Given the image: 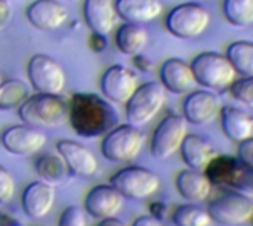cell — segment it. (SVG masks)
Instances as JSON below:
<instances>
[{
    "label": "cell",
    "mask_w": 253,
    "mask_h": 226,
    "mask_svg": "<svg viewBox=\"0 0 253 226\" xmlns=\"http://www.w3.org/2000/svg\"><path fill=\"white\" fill-rule=\"evenodd\" d=\"M68 118L76 135L89 139L105 135L119 123L117 111L107 98L83 92L71 96Z\"/></svg>",
    "instance_id": "obj_1"
},
{
    "label": "cell",
    "mask_w": 253,
    "mask_h": 226,
    "mask_svg": "<svg viewBox=\"0 0 253 226\" xmlns=\"http://www.w3.org/2000/svg\"><path fill=\"white\" fill-rule=\"evenodd\" d=\"M145 136L139 127L132 124H117L104 135L101 154L113 163H130L142 151Z\"/></svg>",
    "instance_id": "obj_2"
},
{
    "label": "cell",
    "mask_w": 253,
    "mask_h": 226,
    "mask_svg": "<svg viewBox=\"0 0 253 226\" xmlns=\"http://www.w3.org/2000/svg\"><path fill=\"white\" fill-rule=\"evenodd\" d=\"M197 84L209 90H224L236 80V70L227 55L218 52H202L190 62Z\"/></svg>",
    "instance_id": "obj_3"
},
{
    "label": "cell",
    "mask_w": 253,
    "mask_h": 226,
    "mask_svg": "<svg viewBox=\"0 0 253 226\" xmlns=\"http://www.w3.org/2000/svg\"><path fill=\"white\" fill-rule=\"evenodd\" d=\"M166 101L165 87L159 81H147L136 87L126 105V120L129 124L141 127L154 120Z\"/></svg>",
    "instance_id": "obj_4"
},
{
    "label": "cell",
    "mask_w": 253,
    "mask_h": 226,
    "mask_svg": "<svg viewBox=\"0 0 253 226\" xmlns=\"http://www.w3.org/2000/svg\"><path fill=\"white\" fill-rule=\"evenodd\" d=\"M18 115L22 123L30 126L53 127L62 123L67 115V105L59 95L36 93L28 96L18 108Z\"/></svg>",
    "instance_id": "obj_5"
},
{
    "label": "cell",
    "mask_w": 253,
    "mask_h": 226,
    "mask_svg": "<svg viewBox=\"0 0 253 226\" xmlns=\"http://www.w3.org/2000/svg\"><path fill=\"white\" fill-rule=\"evenodd\" d=\"M211 24L209 12L197 1H187L175 6L166 15L168 31L178 38H196L202 36Z\"/></svg>",
    "instance_id": "obj_6"
},
{
    "label": "cell",
    "mask_w": 253,
    "mask_h": 226,
    "mask_svg": "<svg viewBox=\"0 0 253 226\" xmlns=\"http://www.w3.org/2000/svg\"><path fill=\"white\" fill-rule=\"evenodd\" d=\"M110 185H113L123 198L145 200L154 195L160 188L159 176L141 166H127L110 176Z\"/></svg>",
    "instance_id": "obj_7"
},
{
    "label": "cell",
    "mask_w": 253,
    "mask_h": 226,
    "mask_svg": "<svg viewBox=\"0 0 253 226\" xmlns=\"http://www.w3.org/2000/svg\"><path fill=\"white\" fill-rule=\"evenodd\" d=\"M27 75L39 93L59 95L67 83L65 71L58 61L47 55H33L27 65Z\"/></svg>",
    "instance_id": "obj_8"
},
{
    "label": "cell",
    "mask_w": 253,
    "mask_h": 226,
    "mask_svg": "<svg viewBox=\"0 0 253 226\" xmlns=\"http://www.w3.org/2000/svg\"><path fill=\"white\" fill-rule=\"evenodd\" d=\"M187 135V120L184 115L169 114L154 129L150 151L157 160H169L175 155Z\"/></svg>",
    "instance_id": "obj_9"
},
{
    "label": "cell",
    "mask_w": 253,
    "mask_h": 226,
    "mask_svg": "<svg viewBox=\"0 0 253 226\" xmlns=\"http://www.w3.org/2000/svg\"><path fill=\"white\" fill-rule=\"evenodd\" d=\"M208 212L221 225H242L253 218V200L245 194L224 192L209 203Z\"/></svg>",
    "instance_id": "obj_10"
},
{
    "label": "cell",
    "mask_w": 253,
    "mask_h": 226,
    "mask_svg": "<svg viewBox=\"0 0 253 226\" xmlns=\"http://www.w3.org/2000/svg\"><path fill=\"white\" fill-rule=\"evenodd\" d=\"M138 75L125 65L108 67L101 77V92L104 98L114 104H126L138 87Z\"/></svg>",
    "instance_id": "obj_11"
},
{
    "label": "cell",
    "mask_w": 253,
    "mask_h": 226,
    "mask_svg": "<svg viewBox=\"0 0 253 226\" xmlns=\"http://www.w3.org/2000/svg\"><path fill=\"white\" fill-rule=\"evenodd\" d=\"M221 101L213 90H191L182 104V115L187 123L206 126L212 123L221 111Z\"/></svg>",
    "instance_id": "obj_12"
},
{
    "label": "cell",
    "mask_w": 253,
    "mask_h": 226,
    "mask_svg": "<svg viewBox=\"0 0 253 226\" xmlns=\"http://www.w3.org/2000/svg\"><path fill=\"white\" fill-rule=\"evenodd\" d=\"M0 144L13 155H34L44 147L46 136L37 127L24 123L3 130L0 135Z\"/></svg>",
    "instance_id": "obj_13"
},
{
    "label": "cell",
    "mask_w": 253,
    "mask_h": 226,
    "mask_svg": "<svg viewBox=\"0 0 253 226\" xmlns=\"http://www.w3.org/2000/svg\"><path fill=\"white\" fill-rule=\"evenodd\" d=\"M123 207V195L113 185H96L84 198L83 209L92 218L99 221L116 218Z\"/></svg>",
    "instance_id": "obj_14"
},
{
    "label": "cell",
    "mask_w": 253,
    "mask_h": 226,
    "mask_svg": "<svg viewBox=\"0 0 253 226\" xmlns=\"http://www.w3.org/2000/svg\"><path fill=\"white\" fill-rule=\"evenodd\" d=\"M159 77L165 90L175 95L190 93L197 84L191 65L181 58L166 59L160 67Z\"/></svg>",
    "instance_id": "obj_15"
},
{
    "label": "cell",
    "mask_w": 253,
    "mask_h": 226,
    "mask_svg": "<svg viewBox=\"0 0 253 226\" xmlns=\"http://www.w3.org/2000/svg\"><path fill=\"white\" fill-rule=\"evenodd\" d=\"M25 15L28 22L42 31H55L68 19V10L59 0H34Z\"/></svg>",
    "instance_id": "obj_16"
},
{
    "label": "cell",
    "mask_w": 253,
    "mask_h": 226,
    "mask_svg": "<svg viewBox=\"0 0 253 226\" xmlns=\"http://www.w3.org/2000/svg\"><path fill=\"white\" fill-rule=\"evenodd\" d=\"M56 150L67 164L68 172L83 178L93 176L98 172L96 157L82 144L71 139H61L56 142Z\"/></svg>",
    "instance_id": "obj_17"
},
{
    "label": "cell",
    "mask_w": 253,
    "mask_h": 226,
    "mask_svg": "<svg viewBox=\"0 0 253 226\" xmlns=\"http://www.w3.org/2000/svg\"><path fill=\"white\" fill-rule=\"evenodd\" d=\"M21 204L24 213L34 221L46 218L55 204L53 185L46 182H31L25 187L21 195Z\"/></svg>",
    "instance_id": "obj_18"
},
{
    "label": "cell",
    "mask_w": 253,
    "mask_h": 226,
    "mask_svg": "<svg viewBox=\"0 0 253 226\" xmlns=\"http://www.w3.org/2000/svg\"><path fill=\"white\" fill-rule=\"evenodd\" d=\"M212 182L203 170L187 169L176 175L175 187L179 195L191 203H200L208 200L212 192Z\"/></svg>",
    "instance_id": "obj_19"
},
{
    "label": "cell",
    "mask_w": 253,
    "mask_h": 226,
    "mask_svg": "<svg viewBox=\"0 0 253 226\" xmlns=\"http://www.w3.org/2000/svg\"><path fill=\"white\" fill-rule=\"evenodd\" d=\"M83 16L92 33L108 36L116 27V7L113 0H84Z\"/></svg>",
    "instance_id": "obj_20"
},
{
    "label": "cell",
    "mask_w": 253,
    "mask_h": 226,
    "mask_svg": "<svg viewBox=\"0 0 253 226\" xmlns=\"http://www.w3.org/2000/svg\"><path fill=\"white\" fill-rule=\"evenodd\" d=\"M114 7L119 18L132 24L151 22L163 12L160 0H116Z\"/></svg>",
    "instance_id": "obj_21"
},
{
    "label": "cell",
    "mask_w": 253,
    "mask_h": 226,
    "mask_svg": "<svg viewBox=\"0 0 253 226\" xmlns=\"http://www.w3.org/2000/svg\"><path fill=\"white\" fill-rule=\"evenodd\" d=\"M219 115L224 135L230 141L240 144L242 141L253 136V117L242 108L225 105L221 108Z\"/></svg>",
    "instance_id": "obj_22"
},
{
    "label": "cell",
    "mask_w": 253,
    "mask_h": 226,
    "mask_svg": "<svg viewBox=\"0 0 253 226\" xmlns=\"http://www.w3.org/2000/svg\"><path fill=\"white\" fill-rule=\"evenodd\" d=\"M179 152H181L182 161L190 169H196V170H205L216 155L213 147L206 139H203L202 136L196 133L185 135L181 144Z\"/></svg>",
    "instance_id": "obj_23"
},
{
    "label": "cell",
    "mask_w": 253,
    "mask_h": 226,
    "mask_svg": "<svg viewBox=\"0 0 253 226\" xmlns=\"http://www.w3.org/2000/svg\"><path fill=\"white\" fill-rule=\"evenodd\" d=\"M148 43V33L142 24L125 22L116 31V46L123 55L135 56L141 53Z\"/></svg>",
    "instance_id": "obj_24"
},
{
    "label": "cell",
    "mask_w": 253,
    "mask_h": 226,
    "mask_svg": "<svg viewBox=\"0 0 253 226\" xmlns=\"http://www.w3.org/2000/svg\"><path fill=\"white\" fill-rule=\"evenodd\" d=\"M243 169L246 167L236 157L215 155V158L205 169V173L212 184H231L237 179Z\"/></svg>",
    "instance_id": "obj_25"
},
{
    "label": "cell",
    "mask_w": 253,
    "mask_h": 226,
    "mask_svg": "<svg viewBox=\"0 0 253 226\" xmlns=\"http://www.w3.org/2000/svg\"><path fill=\"white\" fill-rule=\"evenodd\" d=\"M34 167L40 179L49 185L61 184L68 173V167L61 158V155H53V154H43L37 157Z\"/></svg>",
    "instance_id": "obj_26"
},
{
    "label": "cell",
    "mask_w": 253,
    "mask_h": 226,
    "mask_svg": "<svg viewBox=\"0 0 253 226\" xmlns=\"http://www.w3.org/2000/svg\"><path fill=\"white\" fill-rule=\"evenodd\" d=\"M225 55L237 74L253 75V43L237 40L228 44Z\"/></svg>",
    "instance_id": "obj_27"
},
{
    "label": "cell",
    "mask_w": 253,
    "mask_h": 226,
    "mask_svg": "<svg viewBox=\"0 0 253 226\" xmlns=\"http://www.w3.org/2000/svg\"><path fill=\"white\" fill-rule=\"evenodd\" d=\"M28 86L19 78H7L0 84V110L19 108L28 98Z\"/></svg>",
    "instance_id": "obj_28"
},
{
    "label": "cell",
    "mask_w": 253,
    "mask_h": 226,
    "mask_svg": "<svg viewBox=\"0 0 253 226\" xmlns=\"http://www.w3.org/2000/svg\"><path fill=\"white\" fill-rule=\"evenodd\" d=\"M222 12L225 19L237 28L253 24V0H224Z\"/></svg>",
    "instance_id": "obj_29"
},
{
    "label": "cell",
    "mask_w": 253,
    "mask_h": 226,
    "mask_svg": "<svg viewBox=\"0 0 253 226\" xmlns=\"http://www.w3.org/2000/svg\"><path fill=\"white\" fill-rule=\"evenodd\" d=\"M172 222L176 226H211L212 218L209 212L196 204H182L172 213Z\"/></svg>",
    "instance_id": "obj_30"
},
{
    "label": "cell",
    "mask_w": 253,
    "mask_h": 226,
    "mask_svg": "<svg viewBox=\"0 0 253 226\" xmlns=\"http://www.w3.org/2000/svg\"><path fill=\"white\" fill-rule=\"evenodd\" d=\"M228 90L231 96L239 102L253 107V75H243L242 78H236Z\"/></svg>",
    "instance_id": "obj_31"
},
{
    "label": "cell",
    "mask_w": 253,
    "mask_h": 226,
    "mask_svg": "<svg viewBox=\"0 0 253 226\" xmlns=\"http://www.w3.org/2000/svg\"><path fill=\"white\" fill-rule=\"evenodd\" d=\"M58 226H87L84 210L79 206H70L64 209L58 221Z\"/></svg>",
    "instance_id": "obj_32"
},
{
    "label": "cell",
    "mask_w": 253,
    "mask_h": 226,
    "mask_svg": "<svg viewBox=\"0 0 253 226\" xmlns=\"http://www.w3.org/2000/svg\"><path fill=\"white\" fill-rule=\"evenodd\" d=\"M15 195V181L13 176L0 166V204L9 203Z\"/></svg>",
    "instance_id": "obj_33"
},
{
    "label": "cell",
    "mask_w": 253,
    "mask_h": 226,
    "mask_svg": "<svg viewBox=\"0 0 253 226\" xmlns=\"http://www.w3.org/2000/svg\"><path fill=\"white\" fill-rule=\"evenodd\" d=\"M239 161L249 170H253V136L242 141L237 148Z\"/></svg>",
    "instance_id": "obj_34"
},
{
    "label": "cell",
    "mask_w": 253,
    "mask_h": 226,
    "mask_svg": "<svg viewBox=\"0 0 253 226\" xmlns=\"http://www.w3.org/2000/svg\"><path fill=\"white\" fill-rule=\"evenodd\" d=\"M89 44H90L92 50H95V52H104L105 47L108 46L107 36L99 34V33H92L90 37H89Z\"/></svg>",
    "instance_id": "obj_35"
},
{
    "label": "cell",
    "mask_w": 253,
    "mask_h": 226,
    "mask_svg": "<svg viewBox=\"0 0 253 226\" xmlns=\"http://www.w3.org/2000/svg\"><path fill=\"white\" fill-rule=\"evenodd\" d=\"M132 226H163L162 222L151 216V215H145V216H138L133 222H132Z\"/></svg>",
    "instance_id": "obj_36"
},
{
    "label": "cell",
    "mask_w": 253,
    "mask_h": 226,
    "mask_svg": "<svg viewBox=\"0 0 253 226\" xmlns=\"http://www.w3.org/2000/svg\"><path fill=\"white\" fill-rule=\"evenodd\" d=\"M12 15V7L7 0H0V28H3Z\"/></svg>",
    "instance_id": "obj_37"
},
{
    "label": "cell",
    "mask_w": 253,
    "mask_h": 226,
    "mask_svg": "<svg viewBox=\"0 0 253 226\" xmlns=\"http://www.w3.org/2000/svg\"><path fill=\"white\" fill-rule=\"evenodd\" d=\"M133 62H135V67H138L141 71H148V70H151V62H150V59H147L144 55H141V53H138V55H135L133 56Z\"/></svg>",
    "instance_id": "obj_38"
},
{
    "label": "cell",
    "mask_w": 253,
    "mask_h": 226,
    "mask_svg": "<svg viewBox=\"0 0 253 226\" xmlns=\"http://www.w3.org/2000/svg\"><path fill=\"white\" fill-rule=\"evenodd\" d=\"M0 226H19V224L13 218L0 213Z\"/></svg>",
    "instance_id": "obj_39"
},
{
    "label": "cell",
    "mask_w": 253,
    "mask_h": 226,
    "mask_svg": "<svg viewBox=\"0 0 253 226\" xmlns=\"http://www.w3.org/2000/svg\"><path fill=\"white\" fill-rule=\"evenodd\" d=\"M96 226H126L122 221L116 219V218H108V219H102Z\"/></svg>",
    "instance_id": "obj_40"
},
{
    "label": "cell",
    "mask_w": 253,
    "mask_h": 226,
    "mask_svg": "<svg viewBox=\"0 0 253 226\" xmlns=\"http://www.w3.org/2000/svg\"><path fill=\"white\" fill-rule=\"evenodd\" d=\"M1 81H3V75L0 74V84H1Z\"/></svg>",
    "instance_id": "obj_41"
},
{
    "label": "cell",
    "mask_w": 253,
    "mask_h": 226,
    "mask_svg": "<svg viewBox=\"0 0 253 226\" xmlns=\"http://www.w3.org/2000/svg\"><path fill=\"white\" fill-rule=\"evenodd\" d=\"M190 1H199V0H190Z\"/></svg>",
    "instance_id": "obj_42"
},
{
    "label": "cell",
    "mask_w": 253,
    "mask_h": 226,
    "mask_svg": "<svg viewBox=\"0 0 253 226\" xmlns=\"http://www.w3.org/2000/svg\"><path fill=\"white\" fill-rule=\"evenodd\" d=\"M252 221H253V218H252Z\"/></svg>",
    "instance_id": "obj_43"
}]
</instances>
